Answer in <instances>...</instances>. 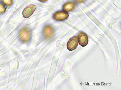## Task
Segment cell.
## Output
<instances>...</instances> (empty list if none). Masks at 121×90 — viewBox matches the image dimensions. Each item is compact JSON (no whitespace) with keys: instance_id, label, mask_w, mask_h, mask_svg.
Instances as JSON below:
<instances>
[{"instance_id":"cell-1","label":"cell","mask_w":121,"mask_h":90,"mask_svg":"<svg viewBox=\"0 0 121 90\" xmlns=\"http://www.w3.org/2000/svg\"><path fill=\"white\" fill-rule=\"evenodd\" d=\"M68 13L66 11H61L55 13L53 15V18L58 21H63L67 19L69 17Z\"/></svg>"},{"instance_id":"cell-2","label":"cell","mask_w":121,"mask_h":90,"mask_svg":"<svg viewBox=\"0 0 121 90\" xmlns=\"http://www.w3.org/2000/svg\"><path fill=\"white\" fill-rule=\"evenodd\" d=\"M78 43V38L77 36H74L70 38L68 41L67 48L69 51H73L77 47Z\"/></svg>"},{"instance_id":"cell-3","label":"cell","mask_w":121,"mask_h":90,"mask_svg":"<svg viewBox=\"0 0 121 90\" xmlns=\"http://www.w3.org/2000/svg\"><path fill=\"white\" fill-rule=\"evenodd\" d=\"M36 8L34 5H28L25 8L23 12V15L25 18H28L31 17L33 14Z\"/></svg>"},{"instance_id":"cell-4","label":"cell","mask_w":121,"mask_h":90,"mask_svg":"<svg viewBox=\"0 0 121 90\" xmlns=\"http://www.w3.org/2000/svg\"><path fill=\"white\" fill-rule=\"evenodd\" d=\"M78 42L79 45L82 47L86 46L88 42V36L85 33L82 32L78 34Z\"/></svg>"},{"instance_id":"cell-5","label":"cell","mask_w":121,"mask_h":90,"mask_svg":"<svg viewBox=\"0 0 121 90\" xmlns=\"http://www.w3.org/2000/svg\"><path fill=\"white\" fill-rule=\"evenodd\" d=\"M31 34V32L29 29L27 28H25L22 30L20 34V37L22 40L25 42L29 39Z\"/></svg>"},{"instance_id":"cell-6","label":"cell","mask_w":121,"mask_h":90,"mask_svg":"<svg viewBox=\"0 0 121 90\" xmlns=\"http://www.w3.org/2000/svg\"><path fill=\"white\" fill-rule=\"evenodd\" d=\"M76 4L73 1H69L64 4L63 6V9L64 11L70 12L73 11L76 7Z\"/></svg>"},{"instance_id":"cell-7","label":"cell","mask_w":121,"mask_h":90,"mask_svg":"<svg viewBox=\"0 0 121 90\" xmlns=\"http://www.w3.org/2000/svg\"><path fill=\"white\" fill-rule=\"evenodd\" d=\"M52 27L49 25L45 26L43 30V33L47 38L52 36L54 33V31Z\"/></svg>"},{"instance_id":"cell-8","label":"cell","mask_w":121,"mask_h":90,"mask_svg":"<svg viewBox=\"0 0 121 90\" xmlns=\"http://www.w3.org/2000/svg\"><path fill=\"white\" fill-rule=\"evenodd\" d=\"M4 5L8 6H11L13 4V0H0Z\"/></svg>"},{"instance_id":"cell-9","label":"cell","mask_w":121,"mask_h":90,"mask_svg":"<svg viewBox=\"0 0 121 90\" xmlns=\"http://www.w3.org/2000/svg\"><path fill=\"white\" fill-rule=\"evenodd\" d=\"M6 11L5 6L3 4H0V13H4Z\"/></svg>"},{"instance_id":"cell-10","label":"cell","mask_w":121,"mask_h":90,"mask_svg":"<svg viewBox=\"0 0 121 90\" xmlns=\"http://www.w3.org/2000/svg\"><path fill=\"white\" fill-rule=\"evenodd\" d=\"M85 0H75L76 2L78 3H82Z\"/></svg>"},{"instance_id":"cell-11","label":"cell","mask_w":121,"mask_h":90,"mask_svg":"<svg viewBox=\"0 0 121 90\" xmlns=\"http://www.w3.org/2000/svg\"><path fill=\"white\" fill-rule=\"evenodd\" d=\"M39 1L42 2H47L48 0H38Z\"/></svg>"}]
</instances>
